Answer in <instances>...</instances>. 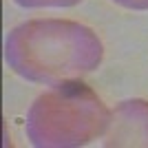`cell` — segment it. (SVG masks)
Here are the masks:
<instances>
[{
	"label": "cell",
	"instance_id": "3957f363",
	"mask_svg": "<svg viewBox=\"0 0 148 148\" xmlns=\"http://www.w3.org/2000/svg\"><path fill=\"white\" fill-rule=\"evenodd\" d=\"M106 146H148V102L128 99L111 111Z\"/></svg>",
	"mask_w": 148,
	"mask_h": 148
},
{
	"label": "cell",
	"instance_id": "6da1fadb",
	"mask_svg": "<svg viewBox=\"0 0 148 148\" xmlns=\"http://www.w3.org/2000/svg\"><path fill=\"white\" fill-rule=\"evenodd\" d=\"M97 33L73 20H29L7 36L5 60L20 77L47 86L80 80L99 66Z\"/></svg>",
	"mask_w": 148,
	"mask_h": 148
},
{
	"label": "cell",
	"instance_id": "5b68a950",
	"mask_svg": "<svg viewBox=\"0 0 148 148\" xmlns=\"http://www.w3.org/2000/svg\"><path fill=\"white\" fill-rule=\"evenodd\" d=\"M113 2L119 7H126V9H137V11L148 9V0H113Z\"/></svg>",
	"mask_w": 148,
	"mask_h": 148
},
{
	"label": "cell",
	"instance_id": "277c9868",
	"mask_svg": "<svg viewBox=\"0 0 148 148\" xmlns=\"http://www.w3.org/2000/svg\"><path fill=\"white\" fill-rule=\"evenodd\" d=\"M16 2L29 9H42V7H73L80 0H16Z\"/></svg>",
	"mask_w": 148,
	"mask_h": 148
},
{
	"label": "cell",
	"instance_id": "7a4b0ae2",
	"mask_svg": "<svg viewBox=\"0 0 148 148\" xmlns=\"http://www.w3.org/2000/svg\"><path fill=\"white\" fill-rule=\"evenodd\" d=\"M111 111L80 80L58 84L36 99L27 115V137L33 146H84L106 133Z\"/></svg>",
	"mask_w": 148,
	"mask_h": 148
}]
</instances>
